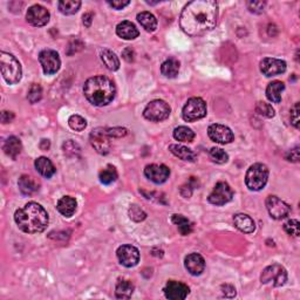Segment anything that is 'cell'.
Wrapping results in <instances>:
<instances>
[{
    "mask_svg": "<svg viewBox=\"0 0 300 300\" xmlns=\"http://www.w3.org/2000/svg\"><path fill=\"white\" fill-rule=\"evenodd\" d=\"M42 97V88L40 84L38 83H33L28 90L27 94V98L31 104H37L38 101H40Z\"/></svg>",
    "mask_w": 300,
    "mask_h": 300,
    "instance_id": "ab89813d",
    "label": "cell"
},
{
    "mask_svg": "<svg viewBox=\"0 0 300 300\" xmlns=\"http://www.w3.org/2000/svg\"><path fill=\"white\" fill-rule=\"evenodd\" d=\"M90 144L95 150L101 155H107L111 153L112 146L109 142V135L107 134V129L96 128L90 133L89 135Z\"/></svg>",
    "mask_w": 300,
    "mask_h": 300,
    "instance_id": "8fae6325",
    "label": "cell"
},
{
    "mask_svg": "<svg viewBox=\"0 0 300 300\" xmlns=\"http://www.w3.org/2000/svg\"><path fill=\"white\" fill-rule=\"evenodd\" d=\"M234 224L239 231L244 234H253L256 230V223L249 215L237 214L234 216Z\"/></svg>",
    "mask_w": 300,
    "mask_h": 300,
    "instance_id": "ffe728a7",
    "label": "cell"
},
{
    "mask_svg": "<svg viewBox=\"0 0 300 300\" xmlns=\"http://www.w3.org/2000/svg\"><path fill=\"white\" fill-rule=\"evenodd\" d=\"M222 292H223V295L227 298H234L236 295V288L230 284L222 285Z\"/></svg>",
    "mask_w": 300,
    "mask_h": 300,
    "instance_id": "f6af8a7d",
    "label": "cell"
},
{
    "mask_svg": "<svg viewBox=\"0 0 300 300\" xmlns=\"http://www.w3.org/2000/svg\"><path fill=\"white\" fill-rule=\"evenodd\" d=\"M120 264L126 267H134L139 264L140 252L133 245H122L116 251Z\"/></svg>",
    "mask_w": 300,
    "mask_h": 300,
    "instance_id": "5bb4252c",
    "label": "cell"
},
{
    "mask_svg": "<svg viewBox=\"0 0 300 300\" xmlns=\"http://www.w3.org/2000/svg\"><path fill=\"white\" fill-rule=\"evenodd\" d=\"M39 61L42 67V70L46 75H52L55 74L60 69L61 66V60L58 52L53 49H44L39 54Z\"/></svg>",
    "mask_w": 300,
    "mask_h": 300,
    "instance_id": "30bf717a",
    "label": "cell"
},
{
    "mask_svg": "<svg viewBox=\"0 0 300 300\" xmlns=\"http://www.w3.org/2000/svg\"><path fill=\"white\" fill-rule=\"evenodd\" d=\"M100 56L102 62L105 63V66L107 67L109 70H118L120 68V60L114 52L109 51V49H101L100 52Z\"/></svg>",
    "mask_w": 300,
    "mask_h": 300,
    "instance_id": "f1b7e54d",
    "label": "cell"
},
{
    "mask_svg": "<svg viewBox=\"0 0 300 300\" xmlns=\"http://www.w3.org/2000/svg\"><path fill=\"white\" fill-rule=\"evenodd\" d=\"M172 135H174V139L179 141V142H192L195 139V133L192 132V129L185 126H179L175 128Z\"/></svg>",
    "mask_w": 300,
    "mask_h": 300,
    "instance_id": "d6a6232c",
    "label": "cell"
},
{
    "mask_svg": "<svg viewBox=\"0 0 300 300\" xmlns=\"http://www.w3.org/2000/svg\"><path fill=\"white\" fill-rule=\"evenodd\" d=\"M34 165H35V169H37L39 174H40L41 176H44V177H46V178H51L56 171V169L54 165H53L52 161L49 160V158L44 157V156L37 158L34 162Z\"/></svg>",
    "mask_w": 300,
    "mask_h": 300,
    "instance_id": "603a6c76",
    "label": "cell"
},
{
    "mask_svg": "<svg viewBox=\"0 0 300 300\" xmlns=\"http://www.w3.org/2000/svg\"><path fill=\"white\" fill-rule=\"evenodd\" d=\"M98 178H100V182L102 184L109 185L118 179V171H116V169L113 167V165L109 164L104 169V170L100 171Z\"/></svg>",
    "mask_w": 300,
    "mask_h": 300,
    "instance_id": "836d02e7",
    "label": "cell"
},
{
    "mask_svg": "<svg viewBox=\"0 0 300 300\" xmlns=\"http://www.w3.org/2000/svg\"><path fill=\"white\" fill-rule=\"evenodd\" d=\"M209 156L213 162L217 164H224L227 163L228 160H229V155L225 153L223 149H221V148H217V147H214L211 148L210 151H209Z\"/></svg>",
    "mask_w": 300,
    "mask_h": 300,
    "instance_id": "d590c367",
    "label": "cell"
},
{
    "mask_svg": "<svg viewBox=\"0 0 300 300\" xmlns=\"http://www.w3.org/2000/svg\"><path fill=\"white\" fill-rule=\"evenodd\" d=\"M286 160L290 162H294V163H298L300 160V155H299V147H295L294 149L290 150L286 155Z\"/></svg>",
    "mask_w": 300,
    "mask_h": 300,
    "instance_id": "7dc6e473",
    "label": "cell"
},
{
    "mask_svg": "<svg viewBox=\"0 0 300 300\" xmlns=\"http://www.w3.org/2000/svg\"><path fill=\"white\" fill-rule=\"evenodd\" d=\"M14 221L21 231L34 235L46 230L49 218L47 211L40 204L30 202L16 211Z\"/></svg>",
    "mask_w": 300,
    "mask_h": 300,
    "instance_id": "7a4b0ae2",
    "label": "cell"
},
{
    "mask_svg": "<svg viewBox=\"0 0 300 300\" xmlns=\"http://www.w3.org/2000/svg\"><path fill=\"white\" fill-rule=\"evenodd\" d=\"M127 133H128V130L126 128H108L107 129V134L111 136H114V137H122V136H126Z\"/></svg>",
    "mask_w": 300,
    "mask_h": 300,
    "instance_id": "bcb514c9",
    "label": "cell"
},
{
    "mask_svg": "<svg viewBox=\"0 0 300 300\" xmlns=\"http://www.w3.org/2000/svg\"><path fill=\"white\" fill-rule=\"evenodd\" d=\"M218 19V4L214 0H195L182 11L179 25L190 37H199L213 31Z\"/></svg>",
    "mask_w": 300,
    "mask_h": 300,
    "instance_id": "6da1fadb",
    "label": "cell"
},
{
    "mask_svg": "<svg viewBox=\"0 0 300 300\" xmlns=\"http://www.w3.org/2000/svg\"><path fill=\"white\" fill-rule=\"evenodd\" d=\"M171 109L169 105L163 100H153L147 105L143 111V116L153 122L164 121L170 115Z\"/></svg>",
    "mask_w": 300,
    "mask_h": 300,
    "instance_id": "ba28073f",
    "label": "cell"
},
{
    "mask_svg": "<svg viewBox=\"0 0 300 300\" xmlns=\"http://www.w3.org/2000/svg\"><path fill=\"white\" fill-rule=\"evenodd\" d=\"M83 94L93 106L104 107L114 100L116 88L109 77L97 75L90 77L84 82Z\"/></svg>",
    "mask_w": 300,
    "mask_h": 300,
    "instance_id": "3957f363",
    "label": "cell"
},
{
    "mask_svg": "<svg viewBox=\"0 0 300 300\" xmlns=\"http://www.w3.org/2000/svg\"><path fill=\"white\" fill-rule=\"evenodd\" d=\"M63 153L65 155H67L68 157H76L80 155V147L79 144L74 142V141L69 140V141H66L65 143H63Z\"/></svg>",
    "mask_w": 300,
    "mask_h": 300,
    "instance_id": "f35d334b",
    "label": "cell"
},
{
    "mask_svg": "<svg viewBox=\"0 0 300 300\" xmlns=\"http://www.w3.org/2000/svg\"><path fill=\"white\" fill-rule=\"evenodd\" d=\"M260 281L263 284H271L274 287H280L287 281V271L280 264H272L263 270Z\"/></svg>",
    "mask_w": 300,
    "mask_h": 300,
    "instance_id": "8992f818",
    "label": "cell"
},
{
    "mask_svg": "<svg viewBox=\"0 0 300 300\" xmlns=\"http://www.w3.org/2000/svg\"><path fill=\"white\" fill-rule=\"evenodd\" d=\"M49 146H51V143H49L48 140H42L41 143H40V148L42 150H47Z\"/></svg>",
    "mask_w": 300,
    "mask_h": 300,
    "instance_id": "db71d44e",
    "label": "cell"
},
{
    "mask_svg": "<svg viewBox=\"0 0 300 300\" xmlns=\"http://www.w3.org/2000/svg\"><path fill=\"white\" fill-rule=\"evenodd\" d=\"M130 4L129 0H115V2H108V5L112 6L115 10H122L126 6H128Z\"/></svg>",
    "mask_w": 300,
    "mask_h": 300,
    "instance_id": "c3c4849f",
    "label": "cell"
},
{
    "mask_svg": "<svg viewBox=\"0 0 300 300\" xmlns=\"http://www.w3.org/2000/svg\"><path fill=\"white\" fill-rule=\"evenodd\" d=\"M14 120V114L12 112L4 111L2 113V122L5 125V123H11Z\"/></svg>",
    "mask_w": 300,
    "mask_h": 300,
    "instance_id": "816d5d0a",
    "label": "cell"
},
{
    "mask_svg": "<svg viewBox=\"0 0 300 300\" xmlns=\"http://www.w3.org/2000/svg\"><path fill=\"white\" fill-rule=\"evenodd\" d=\"M0 66H2L3 77L9 84H16L21 80L23 70L20 62L16 56L6 52L0 53Z\"/></svg>",
    "mask_w": 300,
    "mask_h": 300,
    "instance_id": "277c9868",
    "label": "cell"
},
{
    "mask_svg": "<svg viewBox=\"0 0 300 300\" xmlns=\"http://www.w3.org/2000/svg\"><path fill=\"white\" fill-rule=\"evenodd\" d=\"M248 9L251 13L255 14H260L264 12V9H265L266 4L264 2H248Z\"/></svg>",
    "mask_w": 300,
    "mask_h": 300,
    "instance_id": "7bdbcfd3",
    "label": "cell"
},
{
    "mask_svg": "<svg viewBox=\"0 0 300 300\" xmlns=\"http://www.w3.org/2000/svg\"><path fill=\"white\" fill-rule=\"evenodd\" d=\"M284 230L287 232L288 235L294 236V237H299L300 235V224L297 220H290L284 224Z\"/></svg>",
    "mask_w": 300,
    "mask_h": 300,
    "instance_id": "b9f144b4",
    "label": "cell"
},
{
    "mask_svg": "<svg viewBox=\"0 0 300 300\" xmlns=\"http://www.w3.org/2000/svg\"><path fill=\"white\" fill-rule=\"evenodd\" d=\"M172 223L177 225L179 234L182 236H188L192 232V224L188 218H185L182 215H172Z\"/></svg>",
    "mask_w": 300,
    "mask_h": 300,
    "instance_id": "1f68e13d",
    "label": "cell"
},
{
    "mask_svg": "<svg viewBox=\"0 0 300 300\" xmlns=\"http://www.w3.org/2000/svg\"><path fill=\"white\" fill-rule=\"evenodd\" d=\"M144 175L151 182L162 184L170 176V169L164 164H149L144 169Z\"/></svg>",
    "mask_w": 300,
    "mask_h": 300,
    "instance_id": "e0dca14e",
    "label": "cell"
},
{
    "mask_svg": "<svg viewBox=\"0 0 300 300\" xmlns=\"http://www.w3.org/2000/svg\"><path fill=\"white\" fill-rule=\"evenodd\" d=\"M122 56H123V59L126 60V61L133 62V61H134V59H135V52H134V49H132L130 47H128V48L123 49Z\"/></svg>",
    "mask_w": 300,
    "mask_h": 300,
    "instance_id": "681fc988",
    "label": "cell"
},
{
    "mask_svg": "<svg viewBox=\"0 0 300 300\" xmlns=\"http://www.w3.org/2000/svg\"><path fill=\"white\" fill-rule=\"evenodd\" d=\"M135 286L130 280H120L115 288L116 298L119 299H129L134 293Z\"/></svg>",
    "mask_w": 300,
    "mask_h": 300,
    "instance_id": "4dcf8cb0",
    "label": "cell"
},
{
    "mask_svg": "<svg viewBox=\"0 0 300 300\" xmlns=\"http://www.w3.org/2000/svg\"><path fill=\"white\" fill-rule=\"evenodd\" d=\"M137 21L141 24L144 30L147 32H154L156 31L157 28V19L155 18L154 14H151L150 12H141L137 14Z\"/></svg>",
    "mask_w": 300,
    "mask_h": 300,
    "instance_id": "83f0119b",
    "label": "cell"
},
{
    "mask_svg": "<svg viewBox=\"0 0 300 300\" xmlns=\"http://www.w3.org/2000/svg\"><path fill=\"white\" fill-rule=\"evenodd\" d=\"M184 265L190 274L199 276V274L203 273L204 269H206V260L198 253H190V255L185 257Z\"/></svg>",
    "mask_w": 300,
    "mask_h": 300,
    "instance_id": "d6986e66",
    "label": "cell"
},
{
    "mask_svg": "<svg viewBox=\"0 0 300 300\" xmlns=\"http://www.w3.org/2000/svg\"><path fill=\"white\" fill-rule=\"evenodd\" d=\"M285 90V84L281 81H272L266 88V97L273 104H279L281 94Z\"/></svg>",
    "mask_w": 300,
    "mask_h": 300,
    "instance_id": "d4e9b609",
    "label": "cell"
},
{
    "mask_svg": "<svg viewBox=\"0 0 300 300\" xmlns=\"http://www.w3.org/2000/svg\"><path fill=\"white\" fill-rule=\"evenodd\" d=\"M76 207L77 203L75 198H73V197L70 196L62 197V198L59 199L58 204H56V209H58L59 213L67 218L72 217L73 215L75 214Z\"/></svg>",
    "mask_w": 300,
    "mask_h": 300,
    "instance_id": "7402d4cb",
    "label": "cell"
},
{
    "mask_svg": "<svg viewBox=\"0 0 300 300\" xmlns=\"http://www.w3.org/2000/svg\"><path fill=\"white\" fill-rule=\"evenodd\" d=\"M299 102H297L293 107L291 108V123L295 128H299L300 125V118H299Z\"/></svg>",
    "mask_w": 300,
    "mask_h": 300,
    "instance_id": "ee69618b",
    "label": "cell"
},
{
    "mask_svg": "<svg viewBox=\"0 0 300 300\" xmlns=\"http://www.w3.org/2000/svg\"><path fill=\"white\" fill-rule=\"evenodd\" d=\"M80 6L81 2H79V0H66V2L59 3V11L62 14H66V16H72V14H75L79 11Z\"/></svg>",
    "mask_w": 300,
    "mask_h": 300,
    "instance_id": "e575fe53",
    "label": "cell"
},
{
    "mask_svg": "<svg viewBox=\"0 0 300 300\" xmlns=\"http://www.w3.org/2000/svg\"><path fill=\"white\" fill-rule=\"evenodd\" d=\"M93 18H94V14L91 12H88L83 16V25L86 27H90L91 25V21H93Z\"/></svg>",
    "mask_w": 300,
    "mask_h": 300,
    "instance_id": "f5cc1de1",
    "label": "cell"
},
{
    "mask_svg": "<svg viewBox=\"0 0 300 300\" xmlns=\"http://www.w3.org/2000/svg\"><path fill=\"white\" fill-rule=\"evenodd\" d=\"M179 72V61L174 58H170L162 63L161 66V73L163 74L165 77L169 79H174L178 75Z\"/></svg>",
    "mask_w": 300,
    "mask_h": 300,
    "instance_id": "f546056e",
    "label": "cell"
},
{
    "mask_svg": "<svg viewBox=\"0 0 300 300\" xmlns=\"http://www.w3.org/2000/svg\"><path fill=\"white\" fill-rule=\"evenodd\" d=\"M68 125L70 128L75 130V132H82V130L86 129L87 121L82 118V116L72 115L68 120Z\"/></svg>",
    "mask_w": 300,
    "mask_h": 300,
    "instance_id": "74e56055",
    "label": "cell"
},
{
    "mask_svg": "<svg viewBox=\"0 0 300 300\" xmlns=\"http://www.w3.org/2000/svg\"><path fill=\"white\" fill-rule=\"evenodd\" d=\"M234 198V190L227 182H218L208 197V201L214 206H225Z\"/></svg>",
    "mask_w": 300,
    "mask_h": 300,
    "instance_id": "9c48e42d",
    "label": "cell"
},
{
    "mask_svg": "<svg viewBox=\"0 0 300 300\" xmlns=\"http://www.w3.org/2000/svg\"><path fill=\"white\" fill-rule=\"evenodd\" d=\"M169 150H170L171 154H174L176 157L181 158L182 161L195 162L197 158L195 151H192L191 149H189V148L184 146H181V144H170V146H169Z\"/></svg>",
    "mask_w": 300,
    "mask_h": 300,
    "instance_id": "484cf974",
    "label": "cell"
},
{
    "mask_svg": "<svg viewBox=\"0 0 300 300\" xmlns=\"http://www.w3.org/2000/svg\"><path fill=\"white\" fill-rule=\"evenodd\" d=\"M192 185L190 184V183H188V184L183 185L181 188V195L183 197H185V198H189L190 196L192 195Z\"/></svg>",
    "mask_w": 300,
    "mask_h": 300,
    "instance_id": "f907efd6",
    "label": "cell"
},
{
    "mask_svg": "<svg viewBox=\"0 0 300 300\" xmlns=\"http://www.w3.org/2000/svg\"><path fill=\"white\" fill-rule=\"evenodd\" d=\"M256 112L258 113L259 115L264 116V118H267V119H272L274 114V109L272 106H271L270 104H266V102H257L256 105Z\"/></svg>",
    "mask_w": 300,
    "mask_h": 300,
    "instance_id": "8d00e7d4",
    "label": "cell"
},
{
    "mask_svg": "<svg viewBox=\"0 0 300 300\" xmlns=\"http://www.w3.org/2000/svg\"><path fill=\"white\" fill-rule=\"evenodd\" d=\"M164 294L165 297L170 300H183L188 297L190 288L188 285L184 283H181V281H175V280H169L167 285H165L164 288Z\"/></svg>",
    "mask_w": 300,
    "mask_h": 300,
    "instance_id": "ac0fdd59",
    "label": "cell"
},
{
    "mask_svg": "<svg viewBox=\"0 0 300 300\" xmlns=\"http://www.w3.org/2000/svg\"><path fill=\"white\" fill-rule=\"evenodd\" d=\"M18 185H19V189L23 195L25 196H31L37 191L39 189L38 183L34 181L33 177L28 175H23L19 178V182H18Z\"/></svg>",
    "mask_w": 300,
    "mask_h": 300,
    "instance_id": "4316f807",
    "label": "cell"
},
{
    "mask_svg": "<svg viewBox=\"0 0 300 300\" xmlns=\"http://www.w3.org/2000/svg\"><path fill=\"white\" fill-rule=\"evenodd\" d=\"M260 70L265 76H276L286 72V62L284 60L265 58L260 61Z\"/></svg>",
    "mask_w": 300,
    "mask_h": 300,
    "instance_id": "2e32d148",
    "label": "cell"
},
{
    "mask_svg": "<svg viewBox=\"0 0 300 300\" xmlns=\"http://www.w3.org/2000/svg\"><path fill=\"white\" fill-rule=\"evenodd\" d=\"M49 17L51 16H49L47 9H45V7L41 5L31 6L26 13L27 23L35 27L45 26L49 21Z\"/></svg>",
    "mask_w": 300,
    "mask_h": 300,
    "instance_id": "9a60e30c",
    "label": "cell"
},
{
    "mask_svg": "<svg viewBox=\"0 0 300 300\" xmlns=\"http://www.w3.org/2000/svg\"><path fill=\"white\" fill-rule=\"evenodd\" d=\"M3 149L5 151L7 156H10L12 160H17V157L19 156L21 153V149H23V146H21L20 140L16 136H10L9 139L5 141L4 143Z\"/></svg>",
    "mask_w": 300,
    "mask_h": 300,
    "instance_id": "cb8c5ba5",
    "label": "cell"
},
{
    "mask_svg": "<svg viewBox=\"0 0 300 300\" xmlns=\"http://www.w3.org/2000/svg\"><path fill=\"white\" fill-rule=\"evenodd\" d=\"M207 115V104L201 97H191L186 101L182 111V118L186 122H195Z\"/></svg>",
    "mask_w": 300,
    "mask_h": 300,
    "instance_id": "52a82bcc",
    "label": "cell"
},
{
    "mask_svg": "<svg viewBox=\"0 0 300 300\" xmlns=\"http://www.w3.org/2000/svg\"><path fill=\"white\" fill-rule=\"evenodd\" d=\"M269 179V169L263 163H255L248 169L245 184L252 191H259L266 185Z\"/></svg>",
    "mask_w": 300,
    "mask_h": 300,
    "instance_id": "5b68a950",
    "label": "cell"
},
{
    "mask_svg": "<svg viewBox=\"0 0 300 300\" xmlns=\"http://www.w3.org/2000/svg\"><path fill=\"white\" fill-rule=\"evenodd\" d=\"M129 217L130 220H133L134 222H142L147 218V214L141 209L139 206L136 204H133L129 208Z\"/></svg>",
    "mask_w": 300,
    "mask_h": 300,
    "instance_id": "60d3db41",
    "label": "cell"
},
{
    "mask_svg": "<svg viewBox=\"0 0 300 300\" xmlns=\"http://www.w3.org/2000/svg\"><path fill=\"white\" fill-rule=\"evenodd\" d=\"M266 209L270 216L274 220H283L291 213V207L278 198L277 196H269L266 198Z\"/></svg>",
    "mask_w": 300,
    "mask_h": 300,
    "instance_id": "7c38bea8",
    "label": "cell"
},
{
    "mask_svg": "<svg viewBox=\"0 0 300 300\" xmlns=\"http://www.w3.org/2000/svg\"><path fill=\"white\" fill-rule=\"evenodd\" d=\"M116 34L125 40H134L139 37L140 32L132 21L125 20L116 26Z\"/></svg>",
    "mask_w": 300,
    "mask_h": 300,
    "instance_id": "44dd1931",
    "label": "cell"
},
{
    "mask_svg": "<svg viewBox=\"0 0 300 300\" xmlns=\"http://www.w3.org/2000/svg\"><path fill=\"white\" fill-rule=\"evenodd\" d=\"M208 135H209V137L214 142L220 144L231 143L235 139L234 133H232V130L229 128V127L218 125V123L211 125L209 128H208Z\"/></svg>",
    "mask_w": 300,
    "mask_h": 300,
    "instance_id": "4fadbf2b",
    "label": "cell"
}]
</instances>
